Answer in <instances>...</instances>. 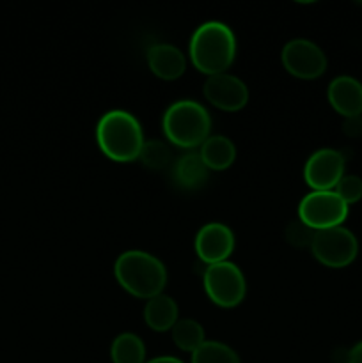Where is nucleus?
<instances>
[{
    "instance_id": "obj_1",
    "label": "nucleus",
    "mask_w": 362,
    "mask_h": 363,
    "mask_svg": "<svg viewBox=\"0 0 362 363\" xmlns=\"http://www.w3.org/2000/svg\"><path fill=\"white\" fill-rule=\"evenodd\" d=\"M236 35L222 21L199 25L190 38L188 55L197 71L206 77L226 73L236 57Z\"/></svg>"
},
{
    "instance_id": "obj_2",
    "label": "nucleus",
    "mask_w": 362,
    "mask_h": 363,
    "mask_svg": "<svg viewBox=\"0 0 362 363\" xmlns=\"http://www.w3.org/2000/svg\"><path fill=\"white\" fill-rule=\"evenodd\" d=\"M144 142L141 123L126 110H110L96 124V144L112 162L130 163L138 160Z\"/></svg>"
},
{
    "instance_id": "obj_3",
    "label": "nucleus",
    "mask_w": 362,
    "mask_h": 363,
    "mask_svg": "<svg viewBox=\"0 0 362 363\" xmlns=\"http://www.w3.org/2000/svg\"><path fill=\"white\" fill-rule=\"evenodd\" d=\"M117 284L138 300H151L167 286V268L158 257L142 250H128L114 264Z\"/></svg>"
},
{
    "instance_id": "obj_4",
    "label": "nucleus",
    "mask_w": 362,
    "mask_h": 363,
    "mask_svg": "<svg viewBox=\"0 0 362 363\" xmlns=\"http://www.w3.org/2000/svg\"><path fill=\"white\" fill-rule=\"evenodd\" d=\"M162 130L167 140L176 147H201L209 138L212 117L201 103L194 99H180L163 113Z\"/></svg>"
},
{
    "instance_id": "obj_5",
    "label": "nucleus",
    "mask_w": 362,
    "mask_h": 363,
    "mask_svg": "<svg viewBox=\"0 0 362 363\" xmlns=\"http://www.w3.org/2000/svg\"><path fill=\"white\" fill-rule=\"evenodd\" d=\"M202 286L209 301L222 308L238 307L247 294L243 273L231 261L206 266L202 272Z\"/></svg>"
},
{
    "instance_id": "obj_6",
    "label": "nucleus",
    "mask_w": 362,
    "mask_h": 363,
    "mask_svg": "<svg viewBox=\"0 0 362 363\" xmlns=\"http://www.w3.org/2000/svg\"><path fill=\"white\" fill-rule=\"evenodd\" d=\"M311 252L319 264L332 269L350 266L358 255V241L346 227L318 230L311 243Z\"/></svg>"
},
{
    "instance_id": "obj_7",
    "label": "nucleus",
    "mask_w": 362,
    "mask_h": 363,
    "mask_svg": "<svg viewBox=\"0 0 362 363\" xmlns=\"http://www.w3.org/2000/svg\"><path fill=\"white\" fill-rule=\"evenodd\" d=\"M348 218V206L336 191H311L298 204V220L314 233L341 227Z\"/></svg>"
},
{
    "instance_id": "obj_8",
    "label": "nucleus",
    "mask_w": 362,
    "mask_h": 363,
    "mask_svg": "<svg viewBox=\"0 0 362 363\" xmlns=\"http://www.w3.org/2000/svg\"><path fill=\"white\" fill-rule=\"evenodd\" d=\"M284 69L300 80H314L327 71V57L316 43L309 39H291L280 52Z\"/></svg>"
},
{
    "instance_id": "obj_9",
    "label": "nucleus",
    "mask_w": 362,
    "mask_h": 363,
    "mask_svg": "<svg viewBox=\"0 0 362 363\" xmlns=\"http://www.w3.org/2000/svg\"><path fill=\"white\" fill-rule=\"evenodd\" d=\"M344 176V156L336 149H318L304 167V179L312 191H332Z\"/></svg>"
},
{
    "instance_id": "obj_10",
    "label": "nucleus",
    "mask_w": 362,
    "mask_h": 363,
    "mask_svg": "<svg viewBox=\"0 0 362 363\" xmlns=\"http://www.w3.org/2000/svg\"><path fill=\"white\" fill-rule=\"evenodd\" d=\"M234 243H236L234 234L229 227L219 222H212L197 230L194 248L199 261L204 262L206 266H212L229 261L234 250Z\"/></svg>"
},
{
    "instance_id": "obj_11",
    "label": "nucleus",
    "mask_w": 362,
    "mask_h": 363,
    "mask_svg": "<svg viewBox=\"0 0 362 363\" xmlns=\"http://www.w3.org/2000/svg\"><path fill=\"white\" fill-rule=\"evenodd\" d=\"M202 92L209 105L224 112H238L248 101V89L245 82L229 73L213 74L206 78Z\"/></svg>"
},
{
    "instance_id": "obj_12",
    "label": "nucleus",
    "mask_w": 362,
    "mask_h": 363,
    "mask_svg": "<svg viewBox=\"0 0 362 363\" xmlns=\"http://www.w3.org/2000/svg\"><path fill=\"white\" fill-rule=\"evenodd\" d=\"M330 106L344 119L362 116V84L353 77H337L330 82L327 91Z\"/></svg>"
},
{
    "instance_id": "obj_13",
    "label": "nucleus",
    "mask_w": 362,
    "mask_h": 363,
    "mask_svg": "<svg viewBox=\"0 0 362 363\" xmlns=\"http://www.w3.org/2000/svg\"><path fill=\"white\" fill-rule=\"evenodd\" d=\"M148 66L155 77L162 80H177L187 69V57L170 43H156L148 50Z\"/></svg>"
},
{
    "instance_id": "obj_14",
    "label": "nucleus",
    "mask_w": 362,
    "mask_h": 363,
    "mask_svg": "<svg viewBox=\"0 0 362 363\" xmlns=\"http://www.w3.org/2000/svg\"><path fill=\"white\" fill-rule=\"evenodd\" d=\"M144 321L153 332H169L180 321V308L174 298L167 294H158L146 301L144 307Z\"/></svg>"
},
{
    "instance_id": "obj_15",
    "label": "nucleus",
    "mask_w": 362,
    "mask_h": 363,
    "mask_svg": "<svg viewBox=\"0 0 362 363\" xmlns=\"http://www.w3.org/2000/svg\"><path fill=\"white\" fill-rule=\"evenodd\" d=\"M209 170L201 160V156L195 152L181 156L172 167V181L187 191H195L202 188L208 181Z\"/></svg>"
},
{
    "instance_id": "obj_16",
    "label": "nucleus",
    "mask_w": 362,
    "mask_h": 363,
    "mask_svg": "<svg viewBox=\"0 0 362 363\" xmlns=\"http://www.w3.org/2000/svg\"><path fill=\"white\" fill-rule=\"evenodd\" d=\"M199 156L208 167V170L222 172V170L229 169L236 160V147L231 142V138L222 137V135H213L201 145Z\"/></svg>"
},
{
    "instance_id": "obj_17",
    "label": "nucleus",
    "mask_w": 362,
    "mask_h": 363,
    "mask_svg": "<svg viewBox=\"0 0 362 363\" xmlns=\"http://www.w3.org/2000/svg\"><path fill=\"white\" fill-rule=\"evenodd\" d=\"M112 363H146V346L138 335L131 332L119 333L110 346Z\"/></svg>"
},
{
    "instance_id": "obj_18",
    "label": "nucleus",
    "mask_w": 362,
    "mask_h": 363,
    "mask_svg": "<svg viewBox=\"0 0 362 363\" xmlns=\"http://www.w3.org/2000/svg\"><path fill=\"white\" fill-rule=\"evenodd\" d=\"M170 332L176 347L185 353L192 354L206 342L204 328L195 319H180Z\"/></svg>"
},
{
    "instance_id": "obj_19",
    "label": "nucleus",
    "mask_w": 362,
    "mask_h": 363,
    "mask_svg": "<svg viewBox=\"0 0 362 363\" xmlns=\"http://www.w3.org/2000/svg\"><path fill=\"white\" fill-rule=\"evenodd\" d=\"M190 363H241L236 351L219 340H206L192 353Z\"/></svg>"
},
{
    "instance_id": "obj_20",
    "label": "nucleus",
    "mask_w": 362,
    "mask_h": 363,
    "mask_svg": "<svg viewBox=\"0 0 362 363\" xmlns=\"http://www.w3.org/2000/svg\"><path fill=\"white\" fill-rule=\"evenodd\" d=\"M138 160H141L142 165L148 167L149 170H163L165 167L170 165L172 152H170L169 145H167L165 142L146 140Z\"/></svg>"
},
{
    "instance_id": "obj_21",
    "label": "nucleus",
    "mask_w": 362,
    "mask_h": 363,
    "mask_svg": "<svg viewBox=\"0 0 362 363\" xmlns=\"http://www.w3.org/2000/svg\"><path fill=\"white\" fill-rule=\"evenodd\" d=\"M334 191L350 208L351 204H357L362 199V179L358 176H353V174H344L339 183L336 184Z\"/></svg>"
},
{
    "instance_id": "obj_22",
    "label": "nucleus",
    "mask_w": 362,
    "mask_h": 363,
    "mask_svg": "<svg viewBox=\"0 0 362 363\" xmlns=\"http://www.w3.org/2000/svg\"><path fill=\"white\" fill-rule=\"evenodd\" d=\"M314 230L309 229L305 223H302L300 220L297 222H291L286 229V240L287 243L293 245L297 248H311L312 240H314Z\"/></svg>"
},
{
    "instance_id": "obj_23",
    "label": "nucleus",
    "mask_w": 362,
    "mask_h": 363,
    "mask_svg": "<svg viewBox=\"0 0 362 363\" xmlns=\"http://www.w3.org/2000/svg\"><path fill=\"white\" fill-rule=\"evenodd\" d=\"M343 130H344V133L350 135V137H357V135H362V117L344 119Z\"/></svg>"
},
{
    "instance_id": "obj_24",
    "label": "nucleus",
    "mask_w": 362,
    "mask_h": 363,
    "mask_svg": "<svg viewBox=\"0 0 362 363\" xmlns=\"http://www.w3.org/2000/svg\"><path fill=\"white\" fill-rule=\"evenodd\" d=\"M346 363H362V340L346 353Z\"/></svg>"
},
{
    "instance_id": "obj_25",
    "label": "nucleus",
    "mask_w": 362,
    "mask_h": 363,
    "mask_svg": "<svg viewBox=\"0 0 362 363\" xmlns=\"http://www.w3.org/2000/svg\"><path fill=\"white\" fill-rule=\"evenodd\" d=\"M146 363H185V362H181L180 358L176 357H156L153 358V360H148Z\"/></svg>"
}]
</instances>
